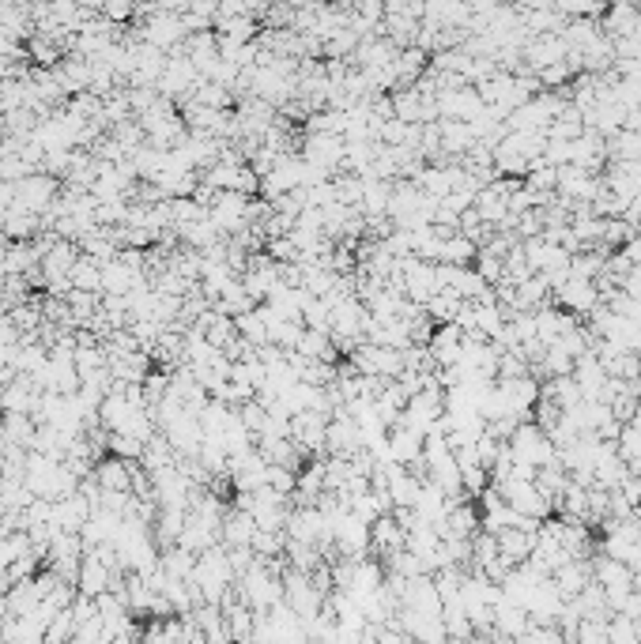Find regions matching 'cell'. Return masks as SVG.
Segmentation results:
<instances>
[{"label":"cell","mask_w":641,"mask_h":644,"mask_svg":"<svg viewBox=\"0 0 641 644\" xmlns=\"http://www.w3.org/2000/svg\"><path fill=\"white\" fill-rule=\"evenodd\" d=\"M423 445H427V434H423V430L404 426V422L389 426V460H396V464H415V460H423Z\"/></svg>","instance_id":"cell-1"},{"label":"cell","mask_w":641,"mask_h":644,"mask_svg":"<svg viewBox=\"0 0 641 644\" xmlns=\"http://www.w3.org/2000/svg\"><path fill=\"white\" fill-rule=\"evenodd\" d=\"M555 302H559L562 309H570V313H581V317H585V313L600 302V294H596V283H592V279L570 275V279L555 290Z\"/></svg>","instance_id":"cell-2"},{"label":"cell","mask_w":641,"mask_h":644,"mask_svg":"<svg viewBox=\"0 0 641 644\" xmlns=\"http://www.w3.org/2000/svg\"><path fill=\"white\" fill-rule=\"evenodd\" d=\"M253 532H257V520H253V513L242 509V505L223 516V539H227L231 547H246V543H253Z\"/></svg>","instance_id":"cell-3"},{"label":"cell","mask_w":641,"mask_h":644,"mask_svg":"<svg viewBox=\"0 0 641 644\" xmlns=\"http://www.w3.org/2000/svg\"><path fill=\"white\" fill-rule=\"evenodd\" d=\"M476 253L479 245L468 238V234H449L442 242V264H457V268H468V264H476Z\"/></svg>","instance_id":"cell-4"},{"label":"cell","mask_w":641,"mask_h":644,"mask_svg":"<svg viewBox=\"0 0 641 644\" xmlns=\"http://www.w3.org/2000/svg\"><path fill=\"white\" fill-rule=\"evenodd\" d=\"M619 287H623L630 298H638V302H641V272H638V268H630V272L623 275V283H619Z\"/></svg>","instance_id":"cell-5"}]
</instances>
